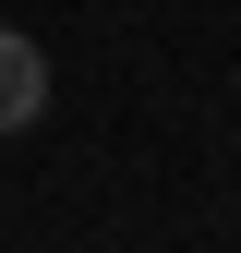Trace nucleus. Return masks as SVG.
<instances>
[{
	"instance_id": "obj_1",
	"label": "nucleus",
	"mask_w": 241,
	"mask_h": 253,
	"mask_svg": "<svg viewBox=\"0 0 241 253\" xmlns=\"http://www.w3.org/2000/svg\"><path fill=\"white\" fill-rule=\"evenodd\" d=\"M37 109H48V48L24 24H0V133H24Z\"/></svg>"
}]
</instances>
